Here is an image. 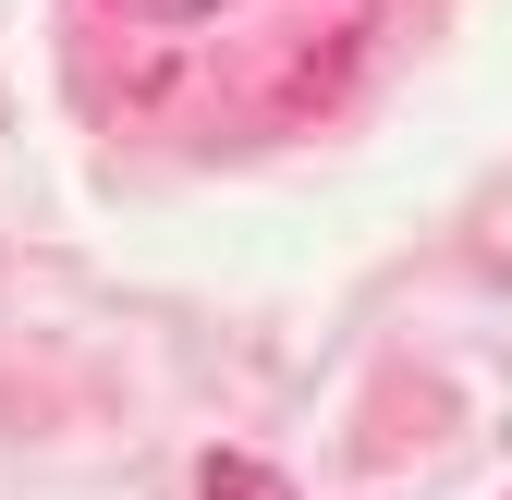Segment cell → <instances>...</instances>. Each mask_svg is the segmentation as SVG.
Segmentation results:
<instances>
[{"mask_svg":"<svg viewBox=\"0 0 512 500\" xmlns=\"http://www.w3.org/2000/svg\"><path fill=\"white\" fill-rule=\"evenodd\" d=\"M196 488H208V500H293V476H281V464H256V452H208Z\"/></svg>","mask_w":512,"mask_h":500,"instance_id":"1","label":"cell"}]
</instances>
